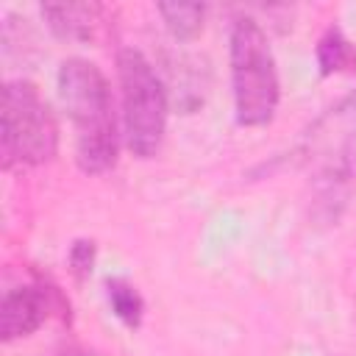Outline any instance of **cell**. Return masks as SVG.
<instances>
[{
    "label": "cell",
    "instance_id": "cell-7",
    "mask_svg": "<svg viewBox=\"0 0 356 356\" xmlns=\"http://www.w3.org/2000/svg\"><path fill=\"white\" fill-rule=\"evenodd\" d=\"M314 56H317L320 75H337V72L356 70V44L337 25H328L323 31V36L317 39Z\"/></svg>",
    "mask_w": 356,
    "mask_h": 356
},
{
    "label": "cell",
    "instance_id": "cell-10",
    "mask_svg": "<svg viewBox=\"0 0 356 356\" xmlns=\"http://www.w3.org/2000/svg\"><path fill=\"white\" fill-rule=\"evenodd\" d=\"M95 259H97V248H95L92 239H75V242L70 245L67 261H70V270H72V275H75L78 281H86V278L92 275Z\"/></svg>",
    "mask_w": 356,
    "mask_h": 356
},
{
    "label": "cell",
    "instance_id": "cell-11",
    "mask_svg": "<svg viewBox=\"0 0 356 356\" xmlns=\"http://www.w3.org/2000/svg\"><path fill=\"white\" fill-rule=\"evenodd\" d=\"M64 356H92V353H86V350H70V353H64Z\"/></svg>",
    "mask_w": 356,
    "mask_h": 356
},
{
    "label": "cell",
    "instance_id": "cell-6",
    "mask_svg": "<svg viewBox=\"0 0 356 356\" xmlns=\"http://www.w3.org/2000/svg\"><path fill=\"white\" fill-rule=\"evenodd\" d=\"M39 11L58 39L86 42L92 39L95 22L103 8L97 3H44L39 6Z\"/></svg>",
    "mask_w": 356,
    "mask_h": 356
},
{
    "label": "cell",
    "instance_id": "cell-9",
    "mask_svg": "<svg viewBox=\"0 0 356 356\" xmlns=\"http://www.w3.org/2000/svg\"><path fill=\"white\" fill-rule=\"evenodd\" d=\"M106 295H108V303H111V312L114 317L128 325V328H139L142 320H145V300L139 295V289L125 281V278H108L106 281Z\"/></svg>",
    "mask_w": 356,
    "mask_h": 356
},
{
    "label": "cell",
    "instance_id": "cell-3",
    "mask_svg": "<svg viewBox=\"0 0 356 356\" xmlns=\"http://www.w3.org/2000/svg\"><path fill=\"white\" fill-rule=\"evenodd\" d=\"M58 153V122L50 103L31 81H8L3 86L0 111V156L3 170L39 167Z\"/></svg>",
    "mask_w": 356,
    "mask_h": 356
},
{
    "label": "cell",
    "instance_id": "cell-8",
    "mask_svg": "<svg viewBox=\"0 0 356 356\" xmlns=\"http://www.w3.org/2000/svg\"><path fill=\"white\" fill-rule=\"evenodd\" d=\"M167 31L178 42H189L203 31L206 22V6L203 3H159L156 6Z\"/></svg>",
    "mask_w": 356,
    "mask_h": 356
},
{
    "label": "cell",
    "instance_id": "cell-5",
    "mask_svg": "<svg viewBox=\"0 0 356 356\" xmlns=\"http://www.w3.org/2000/svg\"><path fill=\"white\" fill-rule=\"evenodd\" d=\"M50 314V289L39 284L14 286L0 303V337L3 342L31 337Z\"/></svg>",
    "mask_w": 356,
    "mask_h": 356
},
{
    "label": "cell",
    "instance_id": "cell-4",
    "mask_svg": "<svg viewBox=\"0 0 356 356\" xmlns=\"http://www.w3.org/2000/svg\"><path fill=\"white\" fill-rule=\"evenodd\" d=\"M117 78L122 100V134L136 159H153L161 150L167 131V92L150 64L136 47H120Z\"/></svg>",
    "mask_w": 356,
    "mask_h": 356
},
{
    "label": "cell",
    "instance_id": "cell-2",
    "mask_svg": "<svg viewBox=\"0 0 356 356\" xmlns=\"http://www.w3.org/2000/svg\"><path fill=\"white\" fill-rule=\"evenodd\" d=\"M228 58L236 122L245 128H261L273 122L281 103V81L270 39L253 17L234 19L228 36Z\"/></svg>",
    "mask_w": 356,
    "mask_h": 356
},
{
    "label": "cell",
    "instance_id": "cell-1",
    "mask_svg": "<svg viewBox=\"0 0 356 356\" xmlns=\"http://www.w3.org/2000/svg\"><path fill=\"white\" fill-rule=\"evenodd\" d=\"M61 106L75 131V164L86 175H103L117 164L120 128L114 95L103 70L89 58H64L56 75Z\"/></svg>",
    "mask_w": 356,
    "mask_h": 356
}]
</instances>
